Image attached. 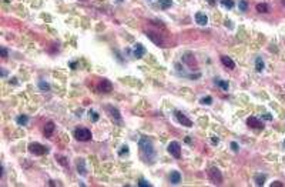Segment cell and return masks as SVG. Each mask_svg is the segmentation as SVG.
<instances>
[{"instance_id":"cell-1","label":"cell","mask_w":285,"mask_h":187,"mask_svg":"<svg viewBox=\"0 0 285 187\" xmlns=\"http://www.w3.org/2000/svg\"><path fill=\"white\" fill-rule=\"evenodd\" d=\"M138 147L141 150V153L145 157L153 159L154 157V147H153V142L150 140L148 137H141L140 142H138Z\"/></svg>"},{"instance_id":"cell-2","label":"cell","mask_w":285,"mask_h":187,"mask_svg":"<svg viewBox=\"0 0 285 187\" xmlns=\"http://www.w3.org/2000/svg\"><path fill=\"white\" fill-rule=\"evenodd\" d=\"M29 151L34 156H43L49 151V148L44 147V146L40 144V143H32V144L29 146Z\"/></svg>"},{"instance_id":"cell-3","label":"cell","mask_w":285,"mask_h":187,"mask_svg":"<svg viewBox=\"0 0 285 187\" xmlns=\"http://www.w3.org/2000/svg\"><path fill=\"white\" fill-rule=\"evenodd\" d=\"M208 177H210V180H211L213 184H221V183H222V174H221V171L217 167L210 168Z\"/></svg>"},{"instance_id":"cell-4","label":"cell","mask_w":285,"mask_h":187,"mask_svg":"<svg viewBox=\"0 0 285 187\" xmlns=\"http://www.w3.org/2000/svg\"><path fill=\"white\" fill-rule=\"evenodd\" d=\"M74 137L80 142H89V140H91V131L89 129L81 127V129H77L74 131Z\"/></svg>"},{"instance_id":"cell-5","label":"cell","mask_w":285,"mask_h":187,"mask_svg":"<svg viewBox=\"0 0 285 187\" xmlns=\"http://www.w3.org/2000/svg\"><path fill=\"white\" fill-rule=\"evenodd\" d=\"M168 153L175 159H180L181 157V146L178 142H171L168 144Z\"/></svg>"},{"instance_id":"cell-6","label":"cell","mask_w":285,"mask_h":187,"mask_svg":"<svg viewBox=\"0 0 285 187\" xmlns=\"http://www.w3.org/2000/svg\"><path fill=\"white\" fill-rule=\"evenodd\" d=\"M98 90L103 91V93H110V91L113 90V84H111L110 80L103 79V80L98 83Z\"/></svg>"},{"instance_id":"cell-7","label":"cell","mask_w":285,"mask_h":187,"mask_svg":"<svg viewBox=\"0 0 285 187\" xmlns=\"http://www.w3.org/2000/svg\"><path fill=\"white\" fill-rule=\"evenodd\" d=\"M175 117H177L178 123H181L182 126H185V127H191V126H193V122H191L188 117L184 116L181 111H175Z\"/></svg>"},{"instance_id":"cell-8","label":"cell","mask_w":285,"mask_h":187,"mask_svg":"<svg viewBox=\"0 0 285 187\" xmlns=\"http://www.w3.org/2000/svg\"><path fill=\"white\" fill-rule=\"evenodd\" d=\"M147 34V37H148L154 45H157V46H164V42H162V39L160 37V34H157V33H154V32H147L145 33Z\"/></svg>"},{"instance_id":"cell-9","label":"cell","mask_w":285,"mask_h":187,"mask_svg":"<svg viewBox=\"0 0 285 187\" xmlns=\"http://www.w3.org/2000/svg\"><path fill=\"white\" fill-rule=\"evenodd\" d=\"M247 124H248L250 127H253V129H262V127H264V123H261L257 117H248Z\"/></svg>"},{"instance_id":"cell-10","label":"cell","mask_w":285,"mask_h":187,"mask_svg":"<svg viewBox=\"0 0 285 187\" xmlns=\"http://www.w3.org/2000/svg\"><path fill=\"white\" fill-rule=\"evenodd\" d=\"M221 63L225 66L227 69H230V70H234V69H235V63H234V60L231 57H228V56H222V57H221Z\"/></svg>"},{"instance_id":"cell-11","label":"cell","mask_w":285,"mask_h":187,"mask_svg":"<svg viewBox=\"0 0 285 187\" xmlns=\"http://www.w3.org/2000/svg\"><path fill=\"white\" fill-rule=\"evenodd\" d=\"M195 22H197L200 26H205V24L208 23V17L204 13L198 12V13H195Z\"/></svg>"},{"instance_id":"cell-12","label":"cell","mask_w":285,"mask_h":187,"mask_svg":"<svg viewBox=\"0 0 285 187\" xmlns=\"http://www.w3.org/2000/svg\"><path fill=\"white\" fill-rule=\"evenodd\" d=\"M170 181H171V184H178V183L181 181V174L178 173V171H171V174H170Z\"/></svg>"},{"instance_id":"cell-13","label":"cell","mask_w":285,"mask_h":187,"mask_svg":"<svg viewBox=\"0 0 285 187\" xmlns=\"http://www.w3.org/2000/svg\"><path fill=\"white\" fill-rule=\"evenodd\" d=\"M53 131H54V123L49 122L47 124H46V127H44V136H46V137H50V136L53 134Z\"/></svg>"},{"instance_id":"cell-14","label":"cell","mask_w":285,"mask_h":187,"mask_svg":"<svg viewBox=\"0 0 285 187\" xmlns=\"http://www.w3.org/2000/svg\"><path fill=\"white\" fill-rule=\"evenodd\" d=\"M182 60H184V62H185V63H187L188 66H191V67H193V66H195V65H197V62H195V59L193 57V54H190V53H187V54H184V57H182Z\"/></svg>"},{"instance_id":"cell-15","label":"cell","mask_w":285,"mask_h":187,"mask_svg":"<svg viewBox=\"0 0 285 187\" xmlns=\"http://www.w3.org/2000/svg\"><path fill=\"white\" fill-rule=\"evenodd\" d=\"M255 9H257L258 13H268V12H269V6H268L267 3H258Z\"/></svg>"},{"instance_id":"cell-16","label":"cell","mask_w":285,"mask_h":187,"mask_svg":"<svg viewBox=\"0 0 285 187\" xmlns=\"http://www.w3.org/2000/svg\"><path fill=\"white\" fill-rule=\"evenodd\" d=\"M144 54H145V49H144L141 45H137L136 50H134V56H136L137 59H140V57H142Z\"/></svg>"},{"instance_id":"cell-17","label":"cell","mask_w":285,"mask_h":187,"mask_svg":"<svg viewBox=\"0 0 285 187\" xmlns=\"http://www.w3.org/2000/svg\"><path fill=\"white\" fill-rule=\"evenodd\" d=\"M264 67H265V65H264V60H262L261 57L255 59V69H257V71L261 73V71L264 70Z\"/></svg>"},{"instance_id":"cell-18","label":"cell","mask_w":285,"mask_h":187,"mask_svg":"<svg viewBox=\"0 0 285 187\" xmlns=\"http://www.w3.org/2000/svg\"><path fill=\"white\" fill-rule=\"evenodd\" d=\"M77 170H78V173H81L83 176L87 173L86 166H84V160H83V159H78V160H77Z\"/></svg>"},{"instance_id":"cell-19","label":"cell","mask_w":285,"mask_h":187,"mask_svg":"<svg viewBox=\"0 0 285 187\" xmlns=\"http://www.w3.org/2000/svg\"><path fill=\"white\" fill-rule=\"evenodd\" d=\"M265 180H267L265 174H257V176H255V184H257V186H262Z\"/></svg>"},{"instance_id":"cell-20","label":"cell","mask_w":285,"mask_h":187,"mask_svg":"<svg viewBox=\"0 0 285 187\" xmlns=\"http://www.w3.org/2000/svg\"><path fill=\"white\" fill-rule=\"evenodd\" d=\"M109 110H110V113H111V117L113 119H116L117 122H120L121 120V116H120V111L117 109H113V107H109Z\"/></svg>"},{"instance_id":"cell-21","label":"cell","mask_w":285,"mask_h":187,"mask_svg":"<svg viewBox=\"0 0 285 187\" xmlns=\"http://www.w3.org/2000/svg\"><path fill=\"white\" fill-rule=\"evenodd\" d=\"M215 83L218 84V86H220V87H221V89H222L224 91H227L228 87H230V84H228L227 80H215Z\"/></svg>"},{"instance_id":"cell-22","label":"cell","mask_w":285,"mask_h":187,"mask_svg":"<svg viewBox=\"0 0 285 187\" xmlns=\"http://www.w3.org/2000/svg\"><path fill=\"white\" fill-rule=\"evenodd\" d=\"M173 4V0H160V6L161 9H168Z\"/></svg>"},{"instance_id":"cell-23","label":"cell","mask_w":285,"mask_h":187,"mask_svg":"<svg viewBox=\"0 0 285 187\" xmlns=\"http://www.w3.org/2000/svg\"><path fill=\"white\" fill-rule=\"evenodd\" d=\"M16 122L19 123L20 126H26L27 122H29V119H27V116H19L16 119Z\"/></svg>"},{"instance_id":"cell-24","label":"cell","mask_w":285,"mask_h":187,"mask_svg":"<svg viewBox=\"0 0 285 187\" xmlns=\"http://www.w3.org/2000/svg\"><path fill=\"white\" fill-rule=\"evenodd\" d=\"M221 4L227 9H233L234 7V1L233 0H221Z\"/></svg>"},{"instance_id":"cell-25","label":"cell","mask_w":285,"mask_h":187,"mask_svg":"<svg viewBox=\"0 0 285 187\" xmlns=\"http://www.w3.org/2000/svg\"><path fill=\"white\" fill-rule=\"evenodd\" d=\"M39 87H40V89H41L43 91H49V90H50V86L46 83V82H43V80H41V82H39Z\"/></svg>"},{"instance_id":"cell-26","label":"cell","mask_w":285,"mask_h":187,"mask_svg":"<svg viewBox=\"0 0 285 187\" xmlns=\"http://www.w3.org/2000/svg\"><path fill=\"white\" fill-rule=\"evenodd\" d=\"M238 7H240L241 12H247V9H248V3H247L245 0H240V4H238Z\"/></svg>"},{"instance_id":"cell-27","label":"cell","mask_w":285,"mask_h":187,"mask_svg":"<svg viewBox=\"0 0 285 187\" xmlns=\"http://www.w3.org/2000/svg\"><path fill=\"white\" fill-rule=\"evenodd\" d=\"M201 103L202 104H211L213 103V97H210V96L202 97V99H201Z\"/></svg>"},{"instance_id":"cell-28","label":"cell","mask_w":285,"mask_h":187,"mask_svg":"<svg viewBox=\"0 0 285 187\" xmlns=\"http://www.w3.org/2000/svg\"><path fill=\"white\" fill-rule=\"evenodd\" d=\"M89 114H90V119L93 120V122H97V120H98V114L96 113V111H93V110H91Z\"/></svg>"},{"instance_id":"cell-29","label":"cell","mask_w":285,"mask_h":187,"mask_svg":"<svg viewBox=\"0 0 285 187\" xmlns=\"http://www.w3.org/2000/svg\"><path fill=\"white\" fill-rule=\"evenodd\" d=\"M138 186H140V187H150V186H151V184H150V183H148V181H147V180H144V179H141V180L138 181Z\"/></svg>"},{"instance_id":"cell-30","label":"cell","mask_w":285,"mask_h":187,"mask_svg":"<svg viewBox=\"0 0 285 187\" xmlns=\"http://www.w3.org/2000/svg\"><path fill=\"white\" fill-rule=\"evenodd\" d=\"M124 153H126V154L128 153V146H123V147H121V150H120V156H123Z\"/></svg>"},{"instance_id":"cell-31","label":"cell","mask_w":285,"mask_h":187,"mask_svg":"<svg viewBox=\"0 0 285 187\" xmlns=\"http://www.w3.org/2000/svg\"><path fill=\"white\" fill-rule=\"evenodd\" d=\"M271 187H284V184H282L281 181H274L271 184Z\"/></svg>"},{"instance_id":"cell-32","label":"cell","mask_w":285,"mask_h":187,"mask_svg":"<svg viewBox=\"0 0 285 187\" xmlns=\"http://www.w3.org/2000/svg\"><path fill=\"white\" fill-rule=\"evenodd\" d=\"M218 142H220V139H218L217 136H213V137H211V143H213V144H218Z\"/></svg>"},{"instance_id":"cell-33","label":"cell","mask_w":285,"mask_h":187,"mask_svg":"<svg viewBox=\"0 0 285 187\" xmlns=\"http://www.w3.org/2000/svg\"><path fill=\"white\" fill-rule=\"evenodd\" d=\"M0 53H1V57H3V59H7V50H6V49H1Z\"/></svg>"},{"instance_id":"cell-34","label":"cell","mask_w":285,"mask_h":187,"mask_svg":"<svg viewBox=\"0 0 285 187\" xmlns=\"http://www.w3.org/2000/svg\"><path fill=\"white\" fill-rule=\"evenodd\" d=\"M231 147H233V150H234V151H238V144H237V143H235V142H233V143H231Z\"/></svg>"},{"instance_id":"cell-35","label":"cell","mask_w":285,"mask_h":187,"mask_svg":"<svg viewBox=\"0 0 285 187\" xmlns=\"http://www.w3.org/2000/svg\"><path fill=\"white\" fill-rule=\"evenodd\" d=\"M58 161H60L63 166H67V163H66V159H64V157H58Z\"/></svg>"},{"instance_id":"cell-36","label":"cell","mask_w":285,"mask_h":187,"mask_svg":"<svg viewBox=\"0 0 285 187\" xmlns=\"http://www.w3.org/2000/svg\"><path fill=\"white\" fill-rule=\"evenodd\" d=\"M264 117H265L267 120H272V116H269V114H268V113H267V114H265V116H264Z\"/></svg>"},{"instance_id":"cell-37","label":"cell","mask_w":285,"mask_h":187,"mask_svg":"<svg viewBox=\"0 0 285 187\" xmlns=\"http://www.w3.org/2000/svg\"><path fill=\"white\" fill-rule=\"evenodd\" d=\"M210 4H211V6H214V4H215V0H210Z\"/></svg>"},{"instance_id":"cell-38","label":"cell","mask_w":285,"mask_h":187,"mask_svg":"<svg viewBox=\"0 0 285 187\" xmlns=\"http://www.w3.org/2000/svg\"><path fill=\"white\" fill-rule=\"evenodd\" d=\"M282 4H284V6H285V0H282Z\"/></svg>"},{"instance_id":"cell-39","label":"cell","mask_w":285,"mask_h":187,"mask_svg":"<svg viewBox=\"0 0 285 187\" xmlns=\"http://www.w3.org/2000/svg\"><path fill=\"white\" fill-rule=\"evenodd\" d=\"M284 147H285V142H284Z\"/></svg>"},{"instance_id":"cell-40","label":"cell","mask_w":285,"mask_h":187,"mask_svg":"<svg viewBox=\"0 0 285 187\" xmlns=\"http://www.w3.org/2000/svg\"><path fill=\"white\" fill-rule=\"evenodd\" d=\"M120 1H121V0H120Z\"/></svg>"}]
</instances>
